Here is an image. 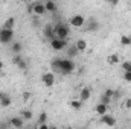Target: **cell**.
<instances>
[{
	"label": "cell",
	"mask_w": 131,
	"mask_h": 129,
	"mask_svg": "<svg viewBox=\"0 0 131 129\" xmlns=\"http://www.w3.org/2000/svg\"><path fill=\"white\" fill-rule=\"evenodd\" d=\"M76 68V64L70 59V58H61V64H60V71L61 74H72Z\"/></svg>",
	"instance_id": "cell-1"
},
{
	"label": "cell",
	"mask_w": 131,
	"mask_h": 129,
	"mask_svg": "<svg viewBox=\"0 0 131 129\" xmlns=\"http://www.w3.org/2000/svg\"><path fill=\"white\" fill-rule=\"evenodd\" d=\"M70 35V28L66 23H57L55 24V38L60 40H67V36Z\"/></svg>",
	"instance_id": "cell-2"
},
{
	"label": "cell",
	"mask_w": 131,
	"mask_h": 129,
	"mask_svg": "<svg viewBox=\"0 0 131 129\" xmlns=\"http://www.w3.org/2000/svg\"><path fill=\"white\" fill-rule=\"evenodd\" d=\"M29 9V12H32L35 14L37 17H41L44 12H46V8H44V2H34L32 5L28 8Z\"/></svg>",
	"instance_id": "cell-3"
},
{
	"label": "cell",
	"mask_w": 131,
	"mask_h": 129,
	"mask_svg": "<svg viewBox=\"0 0 131 129\" xmlns=\"http://www.w3.org/2000/svg\"><path fill=\"white\" fill-rule=\"evenodd\" d=\"M41 84L44 85V87H53V84H55V73L53 71H46V73H43L41 74Z\"/></svg>",
	"instance_id": "cell-4"
},
{
	"label": "cell",
	"mask_w": 131,
	"mask_h": 129,
	"mask_svg": "<svg viewBox=\"0 0 131 129\" xmlns=\"http://www.w3.org/2000/svg\"><path fill=\"white\" fill-rule=\"evenodd\" d=\"M69 24H70L72 28H82V26L85 24V18H84V15H81V14H75V15L70 17Z\"/></svg>",
	"instance_id": "cell-5"
},
{
	"label": "cell",
	"mask_w": 131,
	"mask_h": 129,
	"mask_svg": "<svg viewBox=\"0 0 131 129\" xmlns=\"http://www.w3.org/2000/svg\"><path fill=\"white\" fill-rule=\"evenodd\" d=\"M14 38V31H9V29H0V43L2 44H8L11 43Z\"/></svg>",
	"instance_id": "cell-6"
},
{
	"label": "cell",
	"mask_w": 131,
	"mask_h": 129,
	"mask_svg": "<svg viewBox=\"0 0 131 129\" xmlns=\"http://www.w3.org/2000/svg\"><path fill=\"white\" fill-rule=\"evenodd\" d=\"M50 47L57 52H61L67 47V40H60V38H53L50 41Z\"/></svg>",
	"instance_id": "cell-7"
},
{
	"label": "cell",
	"mask_w": 131,
	"mask_h": 129,
	"mask_svg": "<svg viewBox=\"0 0 131 129\" xmlns=\"http://www.w3.org/2000/svg\"><path fill=\"white\" fill-rule=\"evenodd\" d=\"M92 96V90H90V87H81V90H79V94H78V99L84 103V102H87L89 99Z\"/></svg>",
	"instance_id": "cell-8"
},
{
	"label": "cell",
	"mask_w": 131,
	"mask_h": 129,
	"mask_svg": "<svg viewBox=\"0 0 131 129\" xmlns=\"http://www.w3.org/2000/svg\"><path fill=\"white\" fill-rule=\"evenodd\" d=\"M101 123L105 125V126H108V128H114L116 126V119L111 114H105V115L101 117Z\"/></svg>",
	"instance_id": "cell-9"
},
{
	"label": "cell",
	"mask_w": 131,
	"mask_h": 129,
	"mask_svg": "<svg viewBox=\"0 0 131 129\" xmlns=\"http://www.w3.org/2000/svg\"><path fill=\"white\" fill-rule=\"evenodd\" d=\"M43 33H44V36H46L49 41H52V40L55 38V24H46V26L43 28Z\"/></svg>",
	"instance_id": "cell-10"
},
{
	"label": "cell",
	"mask_w": 131,
	"mask_h": 129,
	"mask_svg": "<svg viewBox=\"0 0 131 129\" xmlns=\"http://www.w3.org/2000/svg\"><path fill=\"white\" fill-rule=\"evenodd\" d=\"M9 125L12 126L14 129H21L25 126V120L18 115V117H12L11 120H9Z\"/></svg>",
	"instance_id": "cell-11"
},
{
	"label": "cell",
	"mask_w": 131,
	"mask_h": 129,
	"mask_svg": "<svg viewBox=\"0 0 131 129\" xmlns=\"http://www.w3.org/2000/svg\"><path fill=\"white\" fill-rule=\"evenodd\" d=\"M95 112L98 114L99 117H102V115L108 114V105H104V103H98V105L95 106Z\"/></svg>",
	"instance_id": "cell-12"
},
{
	"label": "cell",
	"mask_w": 131,
	"mask_h": 129,
	"mask_svg": "<svg viewBox=\"0 0 131 129\" xmlns=\"http://www.w3.org/2000/svg\"><path fill=\"white\" fill-rule=\"evenodd\" d=\"M12 61H14V64L15 65H18V68H21V70H26V68H28V62H26L20 55H15Z\"/></svg>",
	"instance_id": "cell-13"
},
{
	"label": "cell",
	"mask_w": 131,
	"mask_h": 129,
	"mask_svg": "<svg viewBox=\"0 0 131 129\" xmlns=\"http://www.w3.org/2000/svg\"><path fill=\"white\" fill-rule=\"evenodd\" d=\"M75 47L78 49V52H79V53H82V52H85V50L89 49V44H87V41H85V40H78V41L75 43Z\"/></svg>",
	"instance_id": "cell-14"
},
{
	"label": "cell",
	"mask_w": 131,
	"mask_h": 129,
	"mask_svg": "<svg viewBox=\"0 0 131 129\" xmlns=\"http://www.w3.org/2000/svg\"><path fill=\"white\" fill-rule=\"evenodd\" d=\"M44 8H46V12H57V11H58L57 3H55V2H50V0L44 2Z\"/></svg>",
	"instance_id": "cell-15"
},
{
	"label": "cell",
	"mask_w": 131,
	"mask_h": 129,
	"mask_svg": "<svg viewBox=\"0 0 131 129\" xmlns=\"http://www.w3.org/2000/svg\"><path fill=\"white\" fill-rule=\"evenodd\" d=\"M69 105H70V108H72L73 111H81V108H82V102H81L79 99H72V100L69 102Z\"/></svg>",
	"instance_id": "cell-16"
},
{
	"label": "cell",
	"mask_w": 131,
	"mask_h": 129,
	"mask_svg": "<svg viewBox=\"0 0 131 129\" xmlns=\"http://www.w3.org/2000/svg\"><path fill=\"white\" fill-rule=\"evenodd\" d=\"M119 61H121V58H119V55H117V53H111V55H108V56H107V64H110V65L119 64Z\"/></svg>",
	"instance_id": "cell-17"
},
{
	"label": "cell",
	"mask_w": 131,
	"mask_h": 129,
	"mask_svg": "<svg viewBox=\"0 0 131 129\" xmlns=\"http://www.w3.org/2000/svg\"><path fill=\"white\" fill-rule=\"evenodd\" d=\"M14 26H15V18L14 17H9L5 20L3 23V29H9V31H14Z\"/></svg>",
	"instance_id": "cell-18"
},
{
	"label": "cell",
	"mask_w": 131,
	"mask_h": 129,
	"mask_svg": "<svg viewBox=\"0 0 131 129\" xmlns=\"http://www.w3.org/2000/svg\"><path fill=\"white\" fill-rule=\"evenodd\" d=\"M11 103H12V99L8 96V94H3L2 100H0V106H3V108H8V106H11Z\"/></svg>",
	"instance_id": "cell-19"
},
{
	"label": "cell",
	"mask_w": 131,
	"mask_h": 129,
	"mask_svg": "<svg viewBox=\"0 0 131 129\" xmlns=\"http://www.w3.org/2000/svg\"><path fill=\"white\" fill-rule=\"evenodd\" d=\"M119 43H121L124 47H130V46H131V38L128 36V35H121Z\"/></svg>",
	"instance_id": "cell-20"
},
{
	"label": "cell",
	"mask_w": 131,
	"mask_h": 129,
	"mask_svg": "<svg viewBox=\"0 0 131 129\" xmlns=\"http://www.w3.org/2000/svg\"><path fill=\"white\" fill-rule=\"evenodd\" d=\"M20 117H21L25 122H29V120L32 119V112H31L29 109H23V111L20 112Z\"/></svg>",
	"instance_id": "cell-21"
},
{
	"label": "cell",
	"mask_w": 131,
	"mask_h": 129,
	"mask_svg": "<svg viewBox=\"0 0 131 129\" xmlns=\"http://www.w3.org/2000/svg\"><path fill=\"white\" fill-rule=\"evenodd\" d=\"M60 64H61V58H55L52 62H50V65H52V68H53V73L57 71H60Z\"/></svg>",
	"instance_id": "cell-22"
},
{
	"label": "cell",
	"mask_w": 131,
	"mask_h": 129,
	"mask_svg": "<svg viewBox=\"0 0 131 129\" xmlns=\"http://www.w3.org/2000/svg\"><path fill=\"white\" fill-rule=\"evenodd\" d=\"M21 49H23L21 43H14V44H12V52H14L15 55H18V53L21 52Z\"/></svg>",
	"instance_id": "cell-23"
},
{
	"label": "cell",
	"mask_w": 131,
	"mask_h": 129,
	"mask_svg": "<svg viewBox=\"0 0 131 129\" xmlns=\"http://www.w3.org/2000/svg\"><path fill=\"white\" fill-rule=\"evenodd\" d=\"M67 52H69V56H70V59H72L73 56H76V55L79 53V52H78V49H76L75 46H72V47H69V50H67Z\"/></svg>",
	"instance_id": "cell-24"
},
{
	"label": "cell",
	"mask_w": 131,
	"mask_h": 129,
	"mask_svg": "<svg viewBox=\"0 0 131 129\" xmlns=\"http://www.w3.org/2000/svg\"><path fill=\"white\" fill-rule=\"evenodd\" d=\"M46 122H47V114L46 112H41L38 115V125H44Z\"/></svg>",
	"instance_id": "cell-25"
},
{
	"label": "cell",
	"mask_w": 131,
	"mask_h": 129,
	"mask_svg": "<svg viewBox=\"0 0 131 129\" xmlns=\"http://www.w3.org/2000/svg\"><path fill=\"white\" fill-rule=\"evenodd\" d=\"M122 68L125 73H131V61H124L122 62Z\"/></svg>",
	"instance_id": "cell-26"
},
{
	"label": "cell",
	"mask_w": 131,
	"mask_h": 129,
	"mask_svg": "<svg viewBox=\"0 0 131 129\" xmlns=\"http://www.w3.org/2000/svg\"><path fill=\"white\" fill-rule=\"evenodd\" d=\"M104 96H107L108 99H113L114 96H117V93H116L114 90H111V88H108V90H105V93H104Z\"/></svg>",
	"instance_id": "cell-27"
},
{
	"label": "cell",
	"mask_w": 131,
	"mask_h": 129,
	"mask_svg": "<svg viewBox=\"0 0 131 129\" xmlns=\"http://www.w3.org/2000/svg\"><path fill=\"white\" fill-rule=\"evenodd\" d=\"M110 102H111V99H108L107 96H101V99H99V103H104V105H110Z\"/></svg>",
	"instance_id": "cell-28"
},
{
	"label": "cell",
	"mask_w": 131,
	"mask_h": 129,
	"mask_svg": "<svg viewBox=\"0 0 131 129\" xmlns=\"http://www.w3.org/2000/svg\"><path fill=\"white\" fill-rule=\"evenodd\" d=\"M124 106H125L127 109H131V97H127V100H125Z\"/></svg>",
	"instance_id": "cell-29"
},
{
	"label": "cell",
	"mask_w": 131,
	"mask_h": 129,
	"mask_svg": "<svg viewBox=\"0 0 131 129\" xmlns=\"http://www.w3.org/2000/svg\"><path fill=\"white\" fill-rule=\"evenodd\" d=\"M124 81L125 82H131V73H124Z\"/></svg>",
	"instance_id": "cell-30"
},
{
	"label": "cell",
	"mask_w": 131,
	"mask_h": 129,
	"mask_svg": "<svg viewBox=\"0 0 131 129\" xmlns=\"http://www.w3.org/2000/svg\"><path fill=\"white\" fill-rule=\"evenodd\" d=\"M37 129H49V126H47V123H44V125H38Z\"/></svg>",
	"instance_id": "cell-31"
},
{
	"label": "cell",
	"mask_w": 131,
	"mask_h": 129,
	"mask_svg": "<svg viewBox=\"0 0 131 129\" xmlns=\"http://www.w3.org/2000/svg\"><path fill=\"white\" fill-rule=\"evenodd\" d=\"M29 97H31V94H29V93H23V99H25V100H28Z\"/></svg>",
	"instance_id": "cell-32"
},
{
	"label": "cell",
	"mask_w": 131,
	"mask_h": 129,
	"mask_svg": "<svg viewBox=\"0 0 131 129\" xmlns=\"http://www.w3.org/2000/svg\"><path fill=\"white\" fill-rule=\"evenodd\" d=\"M3 68H5V64H3V61L0 59V73H2V70H3Z\"/></svg>",
	"instance_id": "cell-33"
},
{
	"label": "cell",
	"mask_w": 131,
	"mask_h": 129,
	"mask_svg": "<svg viewBox=\"0 0 131 129\" xmlns=\"http://www.w3.org/2000/svg\"><path fill=\"white\" fill-rule=\"evenodd\" d=\"M49 129H58L57 126H49Z\"/></svg>",
	"instance_id": "cell-34"
},
{
	"label": "cell",
	"mask_w": 131,
	"mask_h": 129,
	"mask_svg": "<svg viewBox=\"0 0 131 129\" xmlns=\"http://www.w3.org/2000/svg\"><path fill=\"white\" fill-rule=\"evenodd\" d=\"M2 97H3V93H2V91H0V100H2Z\"/></svg>",
	"instance_id": "cell-35"
},
{
	"label": "cell",
	"mask_w": 131,
	"mask_h": 129,
	"mask_svg": "<svg viewBox=\"0 0 131 129\" xmlns=\"http://www.w3.org/2000/svg\"><path fill=\"white\" fill-rule=\"evenodd\" d=\"M130 38H131V36H130Z\"/></svg>",
	"instance_id": "cell-36"
}]
</instances>
